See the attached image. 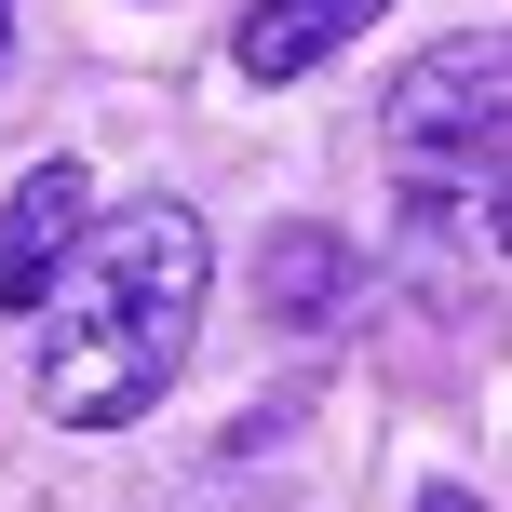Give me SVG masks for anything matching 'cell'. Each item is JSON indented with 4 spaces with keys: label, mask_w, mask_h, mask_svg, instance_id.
Here are the masks:
<instances>
[{
    "label": "cell",
    "mask_w": 512,
    "mask_h": 512,
    "mask_svg": "<svg viewBox=\"0 0 512 512\" xmlns=\"http://www.w3.org/2000/svg\"><path fill=\"white\" fill-rule=\"evenodd\" d=\"M203 310H216V243H203L189 203H122V216H95L81 256L54 270V297H41V364H27L41 418H68V432H122V418H149L162 391H176Z\"/></svg>",
    "instance_id": "6da1fadb"
},
{
    "label": "cell",
    "mask_w": 512,
    "mask_h": 512,
    "mask_svg": "<svg viewBox=\"0 0 512 512\" xmlns=\"http://www.w3.org/2000/svg\"><path fill=\"white\" fill-rule=\"evenodd\" d=\"M391 216L405 256H512V41H432L391 81Z\"/></svg>",
    "instance_id": "7a4b0ae2"
},
{
    "label": "cell",
    "mask_w": 512,
    "mask_h": 512,
    "mask_svg": "<svg viewBox=\"0 0 512 512\" xmlns=\"http://www.w3.org/2000/svg\"><path fill=\"white\" fill-rule=\"evenodd\" d=\"M95 230V189H81V162H41V176H14V203H0V310H41L54 270L81 256Z\"/></svg>",
    "instance_id": "3957f363"
},
{
    "label": "cell",
    "mask_w": 512,
    "mask_h": 512,
    "mask_svg": "<svg viewBox=\"0 0 512 512\" xmlns=\"http://www.w3.org/2000/svg\"><path fill=\"white\" fill-rule=\"evenodd\" d=\"M378 14H391V0H256V14L230 27V54H243L256 81H310L337 41H364Z\"/></svg>",
    "instance_id": "277c9868"
},
{
    "label": "cell",
    "mask_w": 512,
    "mask_h": 512,
    "mask_svg": "<svg viewBox=\"0 0 512 512\" xmlns=\"http://www.w3.org/2000/svg\"><path fill=\"white\" fill-rule=\"evenodd\" d=\"M351 243H337V230H270V243H256V310H270V324H337V310H351Z\"/></svg>",
    "instance_id": "5b68a950"
},
{
    "label": "cell",
    "mask_w": 512,
    "mask_h": 512,
    "mask_svg": "<svg viewBox=\"0 0 512 512\" xmlns=\"http://www.w3.org/2000/svg\"><path fill=\"white\" fill-rule=\"evenodd\" d=\"M418 512H486V499H472V486H418Z\"/></svg>",
    "instance_id": "8992f818"
},
{
    "label": "cell",
    "mask_w": 512,
    "mask_h": 512,
    "mask_svg": "<svg viewBox=\"0 0 512 512\" xmlns=\"http://www.w3.org/2000/svg\"><path fill=\"white\" fill-rule=\"evenodd\" d=\"M0 54H14V0H0Z\"/></svg>",
    "instance_id": "52a82bcc"
}]
</instances>
